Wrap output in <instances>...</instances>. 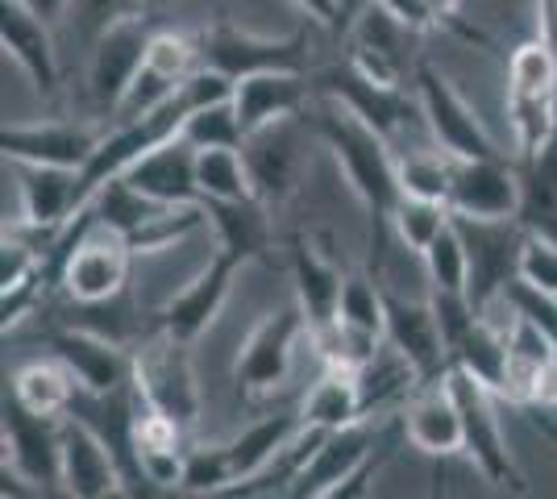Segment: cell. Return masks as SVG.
Wrapping results in <instances>:
<instances>
[{
    "label": "cell",
    "instance_id": "b9f144b4",
    "mask_svg": "<svg viewBox=\"0 0 557 499\" xmlns=\"http://www.w3.org/2000/svg\"><path fill=\"white\" fill-rule=\"evenodd\" d=\"M520 279L557 296V241L529 234L524 250H520Z\"/></svg>",
    "mask_w": 557,
    "mask_h": 499
},
{
    "label": "cell",
    "instance_id": "f907efd6",
    "mask_svg": "<svg viewBox=\"0 0 557 499\" xmlns=\"http://www.w3.org/2000/svg\"><path fill=\"white\" fill-rule=\"evenodd\" d=\"M25 4H29L34 13H42L47 22H59V17L71 9V0H25Z\"/></svg>",
    "mask_w": 557,
    "mask_h": 499
},
{
    "label": "cell",
    "instance_id": "f1b7e54d",
    "mask_svg": "<svg viewBox=\"0 0 557 499\" xmlns=\"http://www.w3.org/2000/svg\"><path fill=\"white\" fill-rule=\"evenodd\" d=\"M520 171V225L536 238L557 241V129L533 159H516Z\"/></svg>",
    "mask_w": 557,
    "mask_h": 499
},
{
    "label": "cell",
    "instance_id": "30bf717a",
    "mask_svg": "<svg viewBox=\"0 0 557 499\" xmlns=\"http://www.w3.org/2000/svg\"><path fill=\"white\" fill-rule=\"evenodd\" d=\"M300 337H308V316H304L300 304H287V309L262 316L258 329L250 333V341L242 346L237 362H233L237 391L242 396L275 391L283 375H287V366H292V354H296Z\"/></svg>",
    "mask_w": 557,
    "mask_h": 499
},
{
    "label": "cell",
    "instance_id": "52a82bcc",
    "mask_svg": "<svg viewBox=\"0 0 557 499\" xmlns=\"http://www.w3.org/2000/svg\"><path fill=\"white\" fill-rule=\"evenodd\" d=\"M187 350H191L187 341L154 329L134 350V387H138L141 400L150 408H159L171 421L191 428L196 416H200V391H196V375H191Z\"/></svg>",
    "mask_w": 557,
    "mask_h": 499
},
{
    "label": "cell",
    "instance_id": "9c48e42d",
    "mask_svg": "<svg viewBox=\"0 0 557 499\" xmlns=\"http://www.w3.org/2000/svg\"><path fill=\"white\" fill-rule=\"evenodd\" d=\"M417 100L424 109V125L433 134V142L442 146L449 159H495L504 154L479 113L462 100V92L445 79L433 63H417Z\"/></svg>",
    "mask_w": 557,
    "mask_h": 499
},
{
    "label": "cell",
    "instance_id": "74e56055",
    "mask_svg": "<svg viewBox=\"0 0 557 499\" xmlns=\"http://www.w3.org/2000/svg\"><path fill=\"white\" fill-rule=\"evenodd\" d=\"M180 138L196 146V150H212V146H246V134H242V121L233 113V96L230 100H216V104H205L196 113H187Z\"/></svg>",
    "mask_w": 557,
    "mask_h": 499
},
{
    "label": "cell",
    "instance_id": "7402d4cb",
    "mask_svg": "<svg viewBox=\"0 0 557 499\" xmlns=\"http://www.w3.org/2000/svg\"><path fill=\"white\" fill-rule=\"evenodd\" d=\"M196 146L187 138H171V142L154 146L150 154H141L138 163L125 171V179L138 191L163 200V204H180V209H200L205 204V191L196 179Z\"/></svg>",
    "mask_w": 557,
    "mask_h": 499
},
{
    "label": "cell",
    "instance_id": "d6a6232c",
    "mask_svg": "<svg viewBox=\"0 0 557 499\" xmlns=\"http://www.w3.org/2000/svg\"><path fill=\"white\" fill-rule=\"evenodd\" d=\"M304 428V416L300 412H278V416H262V421H255V425L246 428L242 437H233V441H225L230 446V462H233V475H237V483H246V478H255L271 458H275L296 433ZM233 483V487H237ZM230 487V491H233Z\"/></svg>",
    "mask_w": 557,
    "mask_h": 499
},
{
    "label": "cell",
    "instance_id": "ab89813d",
    "mask_svg": "<svg viewBox=\"0 0 557 499\" xmlns=\"http://www.w3.org/2000/svg\"><path fill=\"white\" fill-rule=\"evenodd\" d=\"M337 316L354 325V329H367L387 337V309H383V287L371 284L367 275H349L346 287H342V304H337Z\"/></svg>",
    "mask_w": 557,
    "mask_h": 499
},
{
    "label": "cell",
    "instance_id": "ee69618b",
    "mask_svg": "<svg viewBox=\"0 0 557 499\" xmlns=\"http://www.w3.org/2000/svg\"><path fill=\"white\" fill-rule=\"evenodd\" d=\"M424 4V13L433 17V25H445V29H454V34H462L470 42H487L479 29H470V25L458 22V9H462V0H420Z\"/></svg>",
    "mask_w": 557,
    "mask_h": 499
},
{
    "label": "cell",
    "instance_id": "ba28073f",
    "mask_svg": "<svg viewBox=\"0 0 557 499\" xmlns=\"http://www.w3.org/2000/svg\"><path fill=\"white\" fill-rule=\"evenodd\" d=\"M59 433H63V421L34 416L13 396H4V475L29 483L38 496H67Z\"/></svg>",
    "mask_w": 557,
    "mask_h": 499
},
{
    "label": "cell",
    "instance_id": "7c38bea8",
    "mask_svg": "<svg viewBox=\"0 0 557 499\" xmlns=\"http://www.w3.org/2000/svg\"><path fill=\"white\" fill-rule=\"evenodd\" d=\"M50 354H59L75 371L79 391L92 396H113L121 387L134 383V354L125 350V341H116L109 333L96 329H75V325H59V329L42 333Z\"/></svg>",
    "mask_w": 557,
    "mask_h": 499
},
{
    "label": "cell",
    "instance_id": "3957f363",
    "mask_svg": "<svg viewBox=\"0 0 557 499\" xmlns=\"http://www.w3.org/2000/svg\"><path fill=\"white\" fill-rule=\"evenodd\" d=\"M508 121L516 134V159H533L557 129V59L533 38L508 59Z\"/></svg>",
    "mask_w": 557,
    "mask_h": 499
},
{
    "label": "cell",
    "instance_id": "4fadbf2b",
    "mask_svg": "<svg viewBox=\"0 0 557 499\" xmlns=\"http://www.w3.org/2000/svg\"><path fill=\"white\" fill-rule=\"evenodd\" d=\"M317 92L342 100L362 121H371L387 142H392L395 134H404L412 125V117H424L417 96H408L404 88H387V84H379L371 75H362L349 59L337 63V67H329L325 75H317Z\"/></svg>",
    "mask_w": 557,
    "mask_h": 499
},
{
    "label": "cell",
    "instance_id": "f6af8a7d",
    "mask_svg": "<svg viewBox=\"0 0 557 499\" xmlns=\"http://www.w3.org/2000/svg\"><path fill=\"white\" fill-rule=\"evenodd\" d=\"M536 38L557 59V0H536Z\"/></svg>",
    "mask_w": 557,
    "mask_h": 499
},
{
    "label": "cell",
    "instance_id": "f35d334b",
    "mask_svg": "<svg viewBox=\"0 0 557 499\" xmlns=\"http://www.w3.org/2000/svg\"><path fill=\"white\" fill-rule=\"evenodd\" d=\"M449 179H454V159L433 154V150H412L408 159H399V188L408 196H429L449 204Z\"/></svg>",
    "mask_w": 557,
    "mask_h": 499
},
{
    "label": "cell",
    "instance_id": "83f0119b",
    "mask_svg": "<svg viewBox=\"0 0 557 499\" xmlns=\"http://www.w3.org/2000/svg\"><path fill=\"white\" fill-rule=\"evenodd\" d=\"M300 117L275 121L267 129H258L246 138V163H250V175H255V191L258 200H283L287 191L296 188V166H300V150H296V134L292 125Z\"/></svg>",
    "mask_w": 557,
    "mask_h": 499
},
{
    "label": "cell",
    "instance_id": "cb8c5ba5",
    "mask_svg": "<svg viewBox=\"0 0 557 499\" xmlns=\"http://www.w3.org/2000/svg\"><path fill=\"white\" fill-rule=\"evenodd\" d=\"M22 179V221L38 229H63L79 213V171L75 166L13 163Z\"/></svg>",
    "mask_w": 557,
    "mask_h": 499
},
{
    "label": "cell",
    "instance_id": "836d02e7",
    "mask_svg": "<svg viewBox=\"0 0 557 499\" xmlns=\"http://www.w3.org/2000/svg\"><path fill=\"white\" fill-rule=\"evenodd\" d=\"M196 179H200L205 200H246V196H258L255 175H250V163H246V150L242 146L200 150L196 154Z\"/></svg>",
    "mask_w": 557,
    "mask_h": 499
},
{
    "label": "cell",
    "instance_id": "8d00e7d4",
    "mask_svg": "<svg viewBox=\"0 0 557 499\" xmlns=\"http://www.w3.org/2000/svg\"><path fill=\"white\" fill-rule=\"evenodd\" d=\"M233 483H237V475H233L230 446H196V450H187L180 491H187V496H230Z\"/></svg>",
    "mask_w": 557,
    "mask_h": 499
},
{
    "label": "cell",
    "instance_id": "681fc988",
    "mask_svg": "<svg viewBox=\"0 0 557 499\" xmlns=\"http://www.w3.org/2000/svg\"><path fill=\"white\" fill-rule=\"evenodd\" d=\"M533 408H557V358L545 366V375H541V387H536Z\"/></svg>",
    "mask_w": 557,
    "mask_h": 499
},
{
    "label": "cell",
    "instance_id": "277c9868",
    "mask_svg": "<svg viewBox=\"0 0 557 499\" xmlns=\"http://www.w3.org/2000/svg\"><path fill=\"white\" fill-rule=\"evenodd\" d=\"M454 225L466 241V259H470V304L487 312V304L508 284L520 279V250L529 241V229L520 225V216H466L454 213Z\"/></svg>",
    "mask_w": 557,
    "mask_h": 499
},
{
    "label": "cell",
    "instance_id": "9a60e30c",
    "mask_svg": "<svg viewBox=\"0 0 557 499\" xmlns=\"http://www.w3.org/2000/svg\"><path fill=\"white\" fill-rule=\"evenodd\" d=\"M383 309H387V341L408 358L417 379L442 383L449 375V346H445V329L433 300L420 304V300H404L399 291L383 287Z\"/></svg>",
    "mask_w": 557,
    "mask_h": 499
},
{
    "label": "cell",
    "instance_id": "d6986e66",
    "mask_svg": "<svg viewBox=\"0 0 557 499\" xmlns=\"http://www.w3.org/2000/svg\"><path fill=\"white\" fill-rule=\"evenodd\" d=\"M449 209L466 216H516L520 209V171L516 154L495 159H454Z\"/></svg>",
    "mask_w": 557,
    "mask_h": 499
},
{
    "label": "cell",
    "instance_id": "6da1fadb",
    "mask_svg": "<svg viewBox=\"0 0 557 499\" xmlns=\"http://www.w3.org/2000/svg\"><path fill=\"white\" fill-rule=\"evenodd\" d=\"M304 129L333 150V159L342 166L346 184L362 200V209L371 213L374 241L383 238V225L392 221V209L399 204V159L392 154V142L374 129L371 121H362L342 100L321 96L312 109H304Z\"/></svg>",
    "mask_w": 557,
    "mask_h": 499
},
{
    "label": "cell",
    "instance_id": "5b68a950",
    "mask_svg": "<svg viewBox=\"0 0 557 499\" xmlns=\"http://www.w3.org/2000/svg\"><path fill=\"white\" fill-rule=\"evenodd\" d=\"M134 259L138 254H134L129 241L92 221V229L75 241V250L59 266V287L67 291V300L79 304V309L109 304V300L129 291Z\"/></svg>",
    "mask_w": 557,
    "mask_h": 499
},
{
    "label": "cell",
    "instance_id": "d590c367",
    "mask_svg": "<svg viewBox=\"0 0 557 499\" xmlns=\"http://www.w3.org/2000/svg\"><path fill=\"white\" fill-rule=\"evenodd\" d=\"M420 259H424L433 291H449V296H466L470 291V259H466V241L454 221L429 241V250Z\"/></svg>",
    "mask_w": 557,
    "mask_h": 499
},
{
    "label": "cell",
    "instance_id": "c3c4849f",
    "mask_svg": "<svg viewBox=\"0 0 557 499\" xmlns=\"http://www.w3.org/2000/svg\"><path fill=\"white\" fill-rule=\"evenodd\" d=\"M304 13L312 17V22L329 25V29H337V0H296Z\"/></svg>",
    "mask_w": 557,
    "mask_h": 499
},
{
    "label": "cell",
    "instance_id": "603a6c76",
    "mask_svg": "<svg viewBox=\"0 0 557 499\" xmlns=\"http://www.w3.org/2000/svg\"><path fill=\"white\" fill-rule=\"evenodd\" d=\"M404 437L429 458H449L466 450L462 412L449 396V375L442 383H420L404 412Z\"/></svg>",
    "mask_w": 557,
    "mask_h": 499
},
{
    "label": "cell",
    "instance_id": "5bb4252c",
    "mask_svg": "<svg viewBox=\"0 0 557 499\" xmlns=\"http://www.w3.org/2000/svg\"><path fill=\"white\" fill-rule=\"evenodd\" d=\"M150 38H154V29L141 22V17H116V22L92 42L88 84H92V100L104 113H116V109H121L129 84L138 79L141 63H146Z\"/></svg>",
    "mask_w": 557,
    "mask_h": 499
},
{
    "label": "cell",
    "instance_id": "7dc6e473",
    "mask_svg": "<svg viewBox=\"0 0 557 499\" xmlns=\"http://www.w3.org/2000/svg\"><path fill=\"white\" fill-rule=\"evenodd\" d=\"M371 4H374V0H337V29H333V34H337V38H349L354 22H358V17H362Z\"/></svg>",
    "mask_w": 557,
    "mask_h": 499
},
{
    "label": "cell",
    "instance_id": "ffe728a7",
    "mask_svg": "<svg viewBox=\"0 0 557 499\" xmlns=\"http://www.w3.org/2000/svg\"><path fill=\"white\" fill-rule=\"evenodd\" d=\"M0 42L13 54V63L29 75L34 92L42 100L59 96V59L50 42V22L34 13L25 0H0Z\"/></svg>",
    "mask_w": 557,
    "mask_h": 499
},
{
    "label": "cell",
    "instance_id": "bcb514c9",
    "mask_svg": "<svg viewBox=\"0 0 557 499\" xmlns=\"http://www.w3.org/2000/svg\"><path fill=\"white\" fill-rule=\"evenodd\" d=\"M379 4H383L387 13H395L404 25H412V29H429V25H433V17L424 13L420 0H379Z\"/></svg>",
    "mask_w": 557,
    "mask_h": 499
},
{
    "label": "cell",
    "instance_id": "484cf974",
    "mask_svg": "<svg viewBox=\"0 0 557 499\" xmlns=\"http://www.w3.org/2000/svg\"><path fill=\"white\" fill-rule=\"evenodd\" d=\"M292 279H296V304L308 316V329L329 325L337 316L342 287H346L342 266L308 238H292Z\"/></svg>",
    "mask_w": 557,
    "mask_h": 499
},
{
    "label": "cell",
    "instance_id": "4316f807",
    "mask_svg": "<svg viewBox=\"0 0 557 499\" xmlns=\"http://www.w3.org/2000/svg\"><path fill=\"white\" fill-rule=\"evenodd\" d=\"M205 221L212 225L216 250H225V254L242 262L267 259V250H271L267 200H258V196H246V200H205Z\"/></svg>",
    "mask_w": 557,
    "mask_h": 499
},
{
    "label": "cell",
    "instance_id": "44dd1931",
    "mask_svg": "<svg viewBox=\"0 0 557 499\" xmlns=\"http://www.w3.org/2000/svg\"><path fill=\"white\" fill-rule=\"evenodd\" d=\"M308 96H312V79H304V72L246 75L233 84V113L242 121V134L250 138L275 121L300 117L308 109Z\"/></svg>",
    "mask_w": 557,
    "mask_h": 499
},
{
    "label": "cell",
    "instance_id": "e0dca14e",
    "mask_svg": "<svg viewBox=\"0 0 557 499\" xmlns=\"http://www.w3.org/2000/svg\"><path fill=\"white\" fill-rule=\"evenodd\" d=\"M100 138L104 134L84 125V121H38V125L13 121V125L0 129V150H4L9 163L75 166V171H84V163L92 159Z\"/></svg>",
    "mask_w": 557,
    "mask_h": 499
},
{
    "label": "cell",
    "instance_id": "ac0fdd59",
    "mask_svg": "<svg viewBox=\"0 0 557 499\" xmlns=\"http://www.w3.org/2000/svg\"><path fill=\"white\" fill-rule=\"evenodd\" d=\"M63 491L75 499H109L129 496V478L121 471L113 450L100 441V433L88 428L79 416H63Z\"/></svg>",
    "mask_w": 557,
    "mask_h": 499
},
{
    "label": "cell",
    "instance_id": "4dcf8cb0",
    "mask_svg": "<svg viewBox=\"0 0 557 499\" xmlns=\"http://www.w3.org/2000/svg\"><path fill=\"white\" fill-rule=\"evenodd\" d=\"M449 362L470 371L474 379H483L504 400L508 391V366H511V350H508V333L495 329L487 321V312H479L462 333L458 341L449 346Z\"/></svg>",
    "mask_w": 557,
    "mask_h": 499
},
{
    "label": "cell",
    "instance_id": "8992f818",
    "mask_svg": "<svg viewBox=\"0 0 557 499\" xmlns=\"http://www.w3.org/2000/svg\"><path fill=\"white\" fill-rule=\"evenodd\" d=\"M449 396L462 412V437H466V458L487 475L495 487H511L524 491V475L511 462L508 441L499 433V416H495V391L483 379H474L470 371L449 362Z\"/></svg>",
    "mask_w": 557,
    "mask_h": 499
},
{
    "label": "cell",
    "instance_id": "2e32d148",
    "mask_svg": "<svg viewBox=\"0 0 557 499\" xmlns=\"http://www.w3.org/2000/svg\"><path fill=\"white\" fill-rule=\"evenodd\" d=\"M237 271H242V259L216 250L209 259V266H205L184 291H175L163 309L154 312V329L171 333V337H180V341L191 346V341H196L200 333H209V325L221 316Z\"/></svg>",
    "mask_w": 557,
    "mask_h": 499
},
{
    "label": "cell",
    "instance_id": "8fae6325",
    "mask_svg": "<svg viewBox=\"0 0 557 499\" xmlns=\"http://www.w3.org/2000/svg\"><path fill=\"white\" fill-rule=\"evenodd\" d=\"M200 42H205V67H216L230 79L262 72H308V38L304 34L258 38V34H242L233 25H212L200 34Z\"/></svg>",
    "mask_w": 557,
    "mask_h": 499
},
{
    "label": "cell",
    "instance_id": "7a4b0ae2",
    "mask_svg": "<svg viewBox=\"0 0 557 499\" xmlns=\"http://www.w3.org/2000/svg\"><path fill=\"white\" fill-rule=\"evenodd\" d=\"M96 225L113 229L134 246V254H154L166 250L175 241H184L187 234H196L205 221V209H180V204H163L154 196L138 191L125 175L109 179L104 188L88 200Z\"/></svg>",
    "mask_w": 557,
    "mask_h": 499
},
{
    "label": "cell",
    "instance_id": "e575fe53",
    "mask_svg": "<svg viewBox=\"0 0 557 499\" xmlns=\"http://www.w3.org/2000/svg\"><path fill=\"white\" fill-rule=\"evenodd\" d=\"M454 221V209L445 204V200H429V196H399V204L392 209V225L399 241L408 246V250H417L424 254L429 250V241L442 234L445 225Z\"/></svg>",
    "mask_w": 557,
    "mask_h": 499
},
{
    "label": "cell",
    "instance_id": "60d3db41",
    "mask_svg": "<svg viewBox=\"0 0 557 499\" xmlns=\"http://www.w3.org/2000/svg\"><path fill=\"white\" fill-rule=\"evenodd\" d=\"M504 304H508L516 316L533 321L536 329L557 346V296H549V291H541V287H533V284H524V279H516V284H508V291H504Z\"/></svg>",
    "mask_w": 557,
    "mask_h": 499
},
{
    "label": "cell",
    "instance_id": "7bdbcfd3",
    "mask_svg": "<svg viewBox=\"0 0 557 499\" xmlns=\"http://www.w3.org/2000/svg\"><path fill=\"white\" fill-rule=\"evenodd\" d=\"M71 13L79 17V29H88L96 42L116 22V0H71Z\"/></svg>",
    "mask_w": 557,
    "mask_h": 499
},
{
    "label": "cell",
    "instance_id": "f546056e",
    "mask_svg": "<svg viewBox=\"0 0 557 499\" xmlns=\"http://www.w3.org/2000/svg\"><path fill=\"white\" fill-rule=\"evenodd\" d=\"M25 412L34 416H54L63 421L79 396V379L63 358H38V362H25L22 371L13 375V391H9Z\"/></svg>",
    "mask_w": 557,
    "mask_h": 499
},
{
    "label": "cell",
    "instance_id": "d4e9b609",
    "mask_svg": "<svg viewBox=\"0 0 557 499\" xmlns=\"http://www.w3.org/2000/svg\"><path fill=\"white\" fill-rule=\"evenodd\" d=\"M374 437H379V433H371L367 421L325 433L321 450L312 453V462L304 466L300 483L292 487V499H329L333 487H337L342 478H349V471L371 453Z\"/></svg>",
    "mask_w": 557,
    "mask_h": 499
},
{
    "label": "cell",
    "instance_id": "1f68e13d",
    "mask_svg": "<svg viewBox=\"0 0 557 499\" xmlns=\"http://www.w3.org/2000/svg\"><path fill=\"white\" fill-rule=\"evenodd\" d=\"M304 425L317 428H346L367 421V400H362V379L358 371H342V366H329L325 379L308 391V400L300 408Z\"/></svg>",
    "mask_w": 557,
    "mask_h": 499
}]
</instances>
